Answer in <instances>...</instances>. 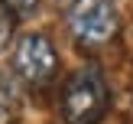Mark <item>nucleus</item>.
<instances>
[{
	"label": "nucleus",
	"mask_w": 133,
	"mask_h": 124,
	"mask_svg": "<svg viewBox=\"0 0 133 124\" xmlns=\"http://www.w3.org/2000/svg\"><path fill=\"white\" fill-rule=\"evenodd\" d=\"M110 108V88L97 65H81L62 88L65 124H101Z\"/></svg>",
	"instance_id": "1"
},
{
	"label": "nucleus",
	"mask_w": 133,
	"mask_h": 124,
	"mask_svg": "<svg viewBox=\"0 0 133 124\" xmlns=\"http://www.w3.org/2000/svg\"><path fill=\"white\" fill-rule=\"evenodd\" d=\"M65 20H68V33L75 36V43L84 49H97L110 43L120 29L117 0H68Z\"/></svg>",
	"instance_id": "2"
},
{
	"label": "nucleus",
	"mask_w": 133,
	"mask_h": 124,
	"mask_svg": "<svg viewBox=\"0 0 133 124\" xmlns=\"http://www.w3.org/2000/svg\"><path fill=\"white\" fill-rule=\"evenodd\" d=\"M58 69V52L49 36L42 33H26L13 46V72L26 85H45Z\"/></svg>",
	"instance_id": "3"
},
{
	"label": "nucleus",
	"mask_w": 133,
	"mask_h": 124,
	"mask_svg": "<svg viewBox=\"0 0 133 124\" xmlns=\"http://www.w3.org/2000/svg\"><path fill=\"white\" fill-rule=\"evenodd\" d=\"M19 114V88L3 69H0V124L13 121Z\"/></svg>",
	"instance_id": "4"
},
{
	"label": "nucleus",
	"mask_w": 133,
	"mask_h": 124,
	"mask_svg": "<svg viewBox=\"0 0 133 124\" xmlns=\"http://www.w3.org/2000/svg\"><path fill=\"white\" fill-rule=\"evenodd\" d=\"M39 3H42V0H0V7H3L13 20H26V16H32V13L39 10Z\"/></svg>",
	"instance_id": "5"
},
{
	"label": "nucleus",
	"mask_w": 133,
	"mask_h": 124,
	"mask_svg": "<svg viewBox=\"0 0 133 124\" xmlns=\"http://www.w3.org/2000/svg\"><path fill=\"white\" fill-rule=\"evenodd\" d=\"M13 23H16V20H13L10 13L0 7V49H6V46H10V39H13Z\"/></svg>",
	"instance_id": "6"
}]
</instances>
